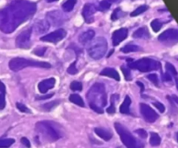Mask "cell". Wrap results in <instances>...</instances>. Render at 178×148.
Wrapping results in <instances>:
<instances>
[{"mask_svg": "<svg viewBox=\"0 0 178 148\" xmlns=\"http://www.w3.org/2000/svg\"><path fill=\"white\" fill-rule=\"evenodd\" d=\"M46 51V48L43 47V48H38V49H36L34 51H33V54L37 55V56H44Z\"/></svg>", "mask_w": 178, "mask_h": 148, "instance_id": "74e56055", "label": "cell"}, {"mask_svg": "<svg viewBox=\"0 0 178 148\" xmlns=\"http://www.w3.org/2000/svg\"><path fill=\"white\" fill-rule=\"evenodd\" d=\"M118 94H113V95L111 96V104H112V105H115V102H118Z\"/></svg>", "mask_w": 178, "mask_h": 148, "instance_id": "bcb514c9", "label": "cell"}, {"mask_svg": "<svg viewBox=\"0 0 178 148\" xmlns=\"http://www.w3.org/2000/svg\"><path fill=\"white\" fill-rule=\"evenodd\" d=\"M128 36V30L125 28H121L119 30H115L112 34V43L114 46L118 45L121 42L126 39Z\"/></svg>", "mask_w": 178, "mask_h": 148, "instance_id": "4fadbf2b", "label": "cell"}, {"mask_svg": "<svg viewBox=\"0 0 178 148\" xmlns=\"http://www.w3.org/2000/svg\"><path fill=\"white\" fill-rule=\"evenodd\" d=\"M95 37V31L89 30L82 33L80 36H79V38H78V41L81 44L85 45L87 44L88 43L91 42L93 40V38Z\"/></svg>", "mask_w": 178, "mask_h": 148, "instance_id": "9a60e30c", "label": "cell"}, {"mask_svg": "<svg viewBox=\"0 0 178 148\" xmlns=\"http://www.w3.org/2000/svg\"><path fill=\"white\" fill-rule=\"evenodd\" d=\"M136 84L141 88V92L143 93V89H144V86H143V84L142 83V82H136Z\"/></svg>", "mask_w": 178, "mask_h": 148, "instance_id": "c3c4849f", "label": "cell"}, {"mask_svg": "<svg viewBox=\"0 0 178 148\" xmlns=\"http://www.w3.org/2000/svg\"><path fill=\"white\" fill-rule=\"evenodd\" d=\"M36 11V4L25 0H13L0 11V30L5 33L13 30Z\"/></svg>", "mask_w": 178, "mask_h": 148, "instance_id": "6da1fadb", "label": "cell"}, {"mask_svg": "<svg viewBox=\"0 0 178 148\" xmlns=\"http://www.w3.org/2000/svg\"><path fill=\"white\" fill-rule=\"evenodd\" d=\"M148 79L152 82L156 86H158V76L156 74H150L148 75Z\"/></svg>", "mask_w": 178, "mask_h": 148, "instance_id": "d590c367", "label": "cell"}, {"mask_svg": "<svg viewBox=\"0 0 178 148\" xmlns=\"http://www.w3.org/2000/svg\"><path fill=\"white\" fill-rule=\"evenodd\" d=\"M76 61H74L73 63H71V66L68 68V69H67V72L69 73L70 74H76L78 71H77V69H76Z\"/></svg>", "mask_w": 178, "mask_h": 148, "instance_id": "e575fe53", "label": "cell"}, {"mask_svg": "<svg viewBox=\"0 0 178 148\" xmlns=\"http://www.w3.org/2000/svg\"><path fill=\"white\" fill-rule=\"evenodd\" d=\"M177 142H178V133H177Z\"/></svg>", "mask_w": 178, "mask_h": 148, "instance_id": "db71d44e", "label": "cell"}, {"mask_svg": "<svg viewBox=\"0 0 178 148\" xmlns=\"http://www.w3.org/2000/svg\"><path fill=\"white\" fill-rule=\"evenodd\" d=\"M5 107V99H4V94H0V110L4 109Z\"/></svg>", "mask_w": 178, "mask_h": 148, "instance_id": "ab89813d", "label": "cell"}, {"mask_svg": "<svg viewBox=\"0 0 178 148\" xmlns=\"http://www.w3.org/2000/svg\"><path fill=\"white\" fill-rule=\"evenodd\" d=\"M21 142H22V144H23L24 146H25L26 147H30V143L28 139H26V138H22V139H21Z\"/></svg>", "mask_w": 178, "mask_h": 148, "instance_id": "b9f144b4", "label": "cell"}, {"mask_svg": "<svg viewBox=\"0 0 178 148\" xmlns=\"http://www.w3.org/2000/svg\"><path fill=\"white\" fill-rule=\"evenodd\" d=\"M58 101H55V102H49V103H46L44 104L43 105V108L45 109V111H50V110H51L53 107H55L58 104Z\"/></svg>", "mask_w": 178, "mask_h": 148, "instance_id": "f546056e", "label": "cell"}, {"mask_svg": "<svg viewBox=\"0 0 178 148\" xmlns=\"http://www.w3.org/2000/svg\"><path fill=\"white\" fill-rule=\"evenodd\" d=\"M148 6L147 5H142V6H139L138 8H136L133 12H131L130 16H136L140 15L142 13H143L144 11H146L148 10Z\"/></svg>", "mask_w": 178, "mask_h": 148, "instance_id": "d4e9b609", "label": "cell"}, {"mask_svg": "<svg viewBox=\"0 0 178 148\" xmlns=\"http://www.w3.org/2000/svg\"><path fill=\"white\" fill-rule=\"evenodd\" d=\"M5 92H6L5 86H4V84L0 81V93H2V94H5Z\"/></svg>", "mask_w": 178, "mask_h": 148, "instance_id": "7dc6e473", "label": "cell"}, {"mask_svg": "<svg viewBox=\"0 0 178 148\" xmlns=\"http://www.w3.org/2000/svg\"><path fill=\"white\" fill-rule=\"evenodd\" d=\"M97 9L92 4H86L82 11V15L84 18V21L87 24H91L94 22V14L96 12Z\"/></svg>", "mask_w": 178, "mask_h": 148, "instance_id": "7c38bea8", "label": "cell"}, {"mask_svg": "<svg viewBox=\"0 0 178 148\" xmlns=\"http://www.w3.org/2000/svg\"><path fill=\"white\" fill-rule=\"evenodd\" d=\"M166 69L168 70V72L169 73H170L171 74H173L174 76H177V69H176V68L172 65V64H170V63H166Z\"/></svg>", "mask_w": 178, "mask_h": 148, "instance_id": "4dcf8cb0", "label": "cell"}, {"mask_svg": "<svg viewBox=\"0 0 178 148\" xmlns=\"http://www.w3.org/2000/svg\"><path fill=\"white\" fill-rule=\"evenodd\" d=\"M163 80L164 82H170L172 80V77L169 74V73H166L163 75Z\"/></svg>", "mask_w": 178, "mask_h": 148, "instance_id": "ee69618b", "label": "cell"}, {"mask_svg": "<svg viewBox=\"0 0 178 148\" xmlns=\"http://www.w3.org/2000/svg\"><path fill=\"white\" fill-rule=\"evenodd\" d=\"M36 130L37 133H41L47 139L50 141H56L62 137V134L50 122L40 121L36 124Z\"/></svg>", "mask_w": 178, "mask_h": 148, "instance_id": "5b68a950", "label": "cell"}, {"mask_svg": "<svg viewBox=\"0 0 178 148\" xmlns=\"http://www.w3.org/2000/svg\"><path fill=\"white\" fill-rule=\"evenodd\" d=\"M89 107H91V109L92 110H94L95 112H97V113H98V114H103L104 113V109H103V107H99V106H97V105H96V104H89Z\"/></svg>", "mask_w": 178, "mask_h": 148, "instance_id": "8d00e7d4", "label": "cell"}, {"mask_svg": "<svg viewBox=\"0 0 178 148\" xmlns=\"http://www.w3.org/2000/svg\"><path fill=\"white\" fill-rule=\"evenodd\" d=\"M158 40L164 44H176L178 43V30L174 29L165 30L158 36Z\"/></svg>", "mask_w": 178, "mask_h": 148, "instance_id": "ba28073f", "label": "cell"}, {"mask_svg": "<svg viewBox=\"0 0 178 148\" xmlns=\"http://www.w3.org/2000/svg\"><path fill=\"white\" fill-rule=\"evenodd\" d=\"M132 1H134V0H132Z\"/></svg>", "mask_w": 178, "mask_h": 148, "instance_id": "11a10c76", "label": "cell"}, {"mask_svg": "<svg viewBox=\"0 0 178 148\" xmlns=\"http://www.w3.org/2000/svg\"><path fill=\"white\" fill-rule=\"evenodd\" d=\"M172 100H173L176 103L178 104V97L177 95H173V96H172Z\"/></svg>", "mask_w": 178, "mask_h": 148, "instance_id": "681fc988", "label": "cell"}, {"mask_svg": "<svg viewBox=\"0 0 178 148\" xmlns=\"http://www.w3.org/2000/svg\"><path fill=\"white\" fill-rule=\"evenodd\" d=\"M108 1H109V2H110V3L111 4H112L113 3H116V2H117L118 0H108Z\"/></svg>", "mask_w": 178, "mask_h": 148, "instance_id": "816d5d0a", "label": "cell"}, {"mask_svg": "<svg viewBox=\"0 0 178 148\" xmlns=\"http://www.w3.org/2000/svg\"><path fill=\"white\" fill-rule=\"evenodd\" d=\"M123 16V12L122 11V10L120 8H117L113 11V13L111 15V20H113V21L117 20L120 17H122Z\"/></svg>", "mask_w": 178, "mask_h": 148, "instance_id": "83f0119b", "label": "cell"}, {"mask_svg": "<svg viewBox=\"0 0 178 148\" xmlns=\"http://www.w3.org/2000/svg\"><path fill=\"white\" fill-rule=\"evenodd\" d=\"M175 79H176V84H177V88L178 89V77L177 76H175Z\"/></svg>", "mask_w": 178, "mask_h": 148, "instance_id": "f907efd6", "label": "cell"}, {"mask_svg": "<svg viewBox=\"0 0 178 148\" xmlns=\"http://www.w3.org/2000/svg\"><path fill=\"white\" fill-rule=\"evenodd\" d=\"M52 96H53V94H46V95H45V96H37V100H45V99L51 98Z\"/></svg>", "mask_w": 178, "mask_h": 148, "instance_id": "f6af8a7d", "label": "cell"}, {"mask_svg": "<svg viewBox=\"0 0 178 148\" xmlns=\"http://www.w3.org/2000/svg\"><path fill=\"white\" fill-rule=\"evenodd\" d=\"M134 38H143V39H148L150 37V34L148 32V29L145 27L143 28H140L138 30H136L133 33Z\"/></svg>", "mask_w": 178, "mask_h": 148, "instance_id": "e0dca14e", "label": "cell"}, {"mask_svg": "<svg viewBox=\"0 0 178 148\" xmlns=\"http://www.w3.org/2000/svg\"><path fill=\"white\" fill-rule=\"evenodd\" d=\"M16 106H17V109H18L20 112H22V113H28V114H30V113H31L30 109H29L27 107H25V105H24V104L17 102V103L16 104Z\"/></svg>", "mask_w": 178, "mask_h": 148, "instance_id": "d6a6232c", "label": "cell"}, {"mask_svg": "<svg viewBox=\"0 0 178 148\" xmlns=\"http://www.w3.org/2000/svg\"><path fill=\"white\" fill-rule=\"evenodd\" d=\"M56 84V80L54 78H49L42 81L41 82H39L38 84V90L40 93L42 94H45L47 93L48 90L53 89L54 86Z\"/></svg>", "mask_w": 178, "mask_h": 148, "instance_id": "5bb4252c", "label": "cell"}, {"mask_svg": "<svg viewBox=\"0 0 178 148\" xmlns=\"http://www.w3.org/2000/svg\"><path fill=\"white\" fill-rule=\"evenodd\" d=\"M71 89L74 91H81L83 89V85L79 82H72L71 84Z\"/></svg>", "mask_w": 178, "mask_h": 148, "instance_id": "1f68e13d", "label": "cell"}, {"mask_svg": "<svg viewBox=\"0 0 178 148\" xmlns=\"http://www.w3.org/2000/svg\"><path fill=\"white\" fill-rule=\"evenodd\" d=\"M135 133H137V134H138L142 139H145V138H147V135H148L147 132H146L145 130H143V129H138V130L135 131Z\"/></svg>", "mask_w": 178, "mask_h": 148, "instance_id": "f35d334b", "label": "cell"}, {"mask_svg": "<svg viewBox=\"0 0 178 148\" xmlns=\"http://www.w3.org/2000/svg\"><path fill=\"white\" fill-rule=\"evenodd\" d=\"M139 50V47L134 44H128L125 45L121 49V51L123 53H130V52H135Z\"/></svg>", "mask_w": 178, "mask_h": 148, "instance_id": "cb8c5ba5", "label": "cell"}, {"mask_svg": "<svg viewBox=\"0 0 178 148\" xmlns=\"http://www.w3.org/2000/svg\"><path fill=\"white\" fill-rule=\"evenodd\" d=\"M150 26H151L152 30H154L155 32H158L159 30H161V28H162L163 24H162V23H161L159 20L156 19V20H153V21L151 22Z\"/></svg>", "mask_w": 178, "mask_h": 148, "instance_id": "484cf974", "label": "cell"}, {"mask_svg": "<svg viewBox=\"0 0 178 148\" xmlns=\"http://www.w3.org/2000/svg\"><path fill=\"white\" fill-rule=\"evenodd\" d=\"M56 1H58V0H47L48 3H52V2H56Z\"/></svg>", "mask_w": 178, "mask_h": 148, "instance_id": "f5cc1de1", "label": "cell"}, {"mask_svg": "<svg viewBox=\"0 0 178 148\" xmlns=\"http://www.w3.org/2000/svg\"><path fill=\"white\" fill-rule=\"evenodd\" d=\"M154 105H155V107L159 110V112L163 113V112L165 111V107H164V106H163L162 103H160V102H155Z\"/></svg>", "mask_w": 178, "mask_h": 148, "instance_id": "60d3db41", "label": "cell"}, {"mask_svg": "<svg viewBox=\"0 0 178 148\" xmlns=\"http://www.w3.org/2000/svg\"><path fill=\"white\" fill-rule=\"evenodd\" d=\"M140 111H141L142 115L143 116V118L147 122L153 123L158 119V114L148 105L143 103L141 104L140 105Z\"/></svg>", "mask_w": 178, "mask_h": 148, "instance_id": "8fae6325", "label": "cell"}, {"mask_svg": "<svg viewBox=\"0 0 178 148\" xmlns=\"http://www.w3.org/2000/svg\"><path fill=\"white\" fill-rule=\"evenodd\" d=\"M95 133L105 141H109L112 138V133L104 128H99V127L95 128Z\"/></svg>", "mask_w": 178, "mask_h": 148, "instance_id": "d6986e66", "label": "cell"}, {"mask_svg": "<svg viewBox=\"0 0 178 148\" xmlns=\"http://www.w3.org/2000/svg\"><path fill=\"white\" fill-rule=\"evenodd\" d=\"M149 143L151 146L156 147L159 146L161 143V138L159 137V135L156 133H150V139H149Z\"/></svg>", "mask_w": 178, "mask_h": 148, "instance_id": "603a6c76", "label": "cell"}, {"mask_svg": "<svg viewBox=\"0 0 178 148\" xmlns=\"http://www.w3.org/2000/svg\"><path fill=\"white\" fill-rule=\"evenodd\" d=\"M100 74L108 76V77H111V78L115 79L116 81H120V76H119L117 71L114 69H111V68H106V69H103Z\"/></svg>", "mask_w": 178, "mask_h": 148, "instance_id": "2e32d148", "label": "cell"}, {"mask_svg": "<svg viewBox=\"0 0 178 148\" xmlns=\"http://www.w3.org/2000/svg\"><path fill=\"white\" fill-rule=\"evenodd\" d=\"M128 65L130 69H138L141 72H148L152 70H156L161 68V64L159 61L150 58H143L135 61H131Z\"/></svg>", "mask_w": 178, "mask_h": 148, "instance_id": "8992f818", "label": "cell"}, {"mask_svg": "<svg viewBox=\"0 0 178 148\" xmlns=\"http://www.w3.org/2000/svg\"><path fill=\"white\" fill-rule=\"evenodd\" d=\"M121 69H122L123 73V74H124V77H125L126 81H130V80H131L130 70L129 69L125 68V67H122V68H121Z\"/></svg>", "mask_w": 178, "mask_h": 148, "instance_id": "836d02e7", "label": "cell"}, {"mask_svg": "<svg viewBox=\"0 0 178 148\" xmlns=\"http://www.w3.org/2000/svg\"><path fill=\"white\" fill-rule=\"evenodd\" d=\"M107 113L108 114H115V112H116V108H115V105H110V107H108L107 108Z\"/></svg>", "mask_w": 178, "mask_h": 148, "instance_id": "7bdbcfd3", "label": "cell"}, {"mask_svg": "<svg viewBox=\"0 0 178 148\" xmlns=\"http://www.w3.org/2000/svg\"><path fill=\"white\" fill-rule=\"evenodd\" d=\"M110 6H111V4L108 0H104L99 4V10L100 11H107L110 8Z\"/></svg>", "mask_w": 178, "mask_h": 148, "instance_id": "f1b7e54d", "label": "cell"}, {"mask_svg": "<svg viewBox=\"0 0 178 148\" xmlns=\"http://www.w3.org/2000/svg\"><path fill=\"white\" fill-rule=\"evenodd\" d=\"M15 140L13 139H0V147H10Z\"/></svg>", "mask_w": 178, "mask_h": 148, "instance_id": "4316f807", "label": "cell"}, {"mask_svg": "<svg viewBox=\"0 0 178 148\" xmlns=\"http://www.w3.org/2000/svg\"><path fill=\"white\" fill-rule=\"evenodd\" d=\"M115 128L117 132L118 133L119 136L122 139V142L127 147H139L138 142L135 140V139L131 135L125 127H123L121 124L115 123Z\"/></svg>", "mask_w": 178, "mask_h": 148, "instance_id": "52a82bcc", "label": "cell"}, {"mask_svg": "<svg viewBox=\"0 0 178 148\" xmlns=\"http://www.w3.org/2000/svg\"><path fill=\"white\" fill-rule=\"evenodd\" d=\"M76 4V0H66L63 4L62 8L65 12H70L73 10Z\"/></svg>", "mask_w": 178, "mask_h": 148, "instance_id": "44dd1931", "label": "cell"}, {"mask_svg": "<svg viewBox=\"0 0 178 148\" xmlns=\"http://www.w3.org/2000/svg\"><path fill=\"white\" fill-rule=\"evenodd\" d=\"M27 67H37V68H45L49 69L50 68V64L45 61H37L34 60L25 59L23 57H16L10 61L9 62V68L11 70L17 72L19 70H22L25 68Z\"/></svg>", "mask_w": 178, "mask_h": 148, "instance_id": "3957f363", "label": "cell"}, {"mask_svg": "<svg viewBox=\"0 0 178 148\" xmlns=\"http://www.w3.org/2000/svg\"><path fill=\"white\" fill-rule=\"evenodd\" d=\"M35 30L37 31V33H45V31L49 30L50 24L46 20H40L35 24Z\"/></svg>", "mask_w": 178, "mask_h": 148, "instance_id": "ac0fdd59", "label": "cell"}, {"mask_svg": "<svg viewBox=\"0 0 178 148\" xmlns=\"http://www.w3.org/2000/svg\"><path fill=\"white\" fill-rule=\"evenodd\" d=\"M65 36H66V31L63 29H58L51 33H49L45 36H43L41 37V40L44 42L57 44L61 40H63Z\"/></svg>", "mask_w": 178, "mask_h": 148, "instance_id": "9c48e42d", "label": "cell"}, {"mask_svg": "<svg viewBox=\"0 0 178 148\" xmlns=\"http://www.w3.org/2000/svg\"><path fill=\"white\" fill-rule=\"evenodd\" d=\"M31 29L23 31L20 33L17 39H16V45L21 49H28L30 47V36H31Z\"/></svg>", "mask_w": 178, "mask_h": 148, "instance_id": "30bf717a", "label": "cell"}, {"mask_svg": "<svg viewBox=\"0 0 178 148\" xmlns=\"http://www.w3.org/2000/svg\"><path fill=\"white\" fill-rule=\"evenodd\" d=\"M70 101L72 102V103L76 104L79 107H84V100L82 99V97L76 94H73L70 96Z\"/></svg>", "mask_w": 178, "mask_h": 148, "instance_id": "7402d4cb", "label": "cell"}, {"mask_svg": "<svg viewBox=\"0 0 178 148\" xmlns=\"http://www.w3.org/2000/svg\"><path fill=\"white\" fill-rule=\"evenodd\" d=\"M107 41L104 37H97L94 39L88 47V54L94 60H99L104 57L107 51Z\"/></svg>", "mask_w": 178, "mask_h": 148, "instance_id": "277c9868", "label": "cell"}, {"mask_svg": "<svg viewBox=\"0 0 178 148\" xmlns=\"http://www.w3.org/2000/svg\"><path fill=\"white\" fill-rule=\"evenodd\" d=\"M131 104V100L129 96H126L124 99V102L120 107V112L124 114H130V106Z\"/></svg>", "mask_w": 178, "mask_h": 148, "instance_id": "ffe728a7", "label": "cell"}, {"mask_svg": "<svg viewBox=\"0 0 178 148\" xmlns=\"http://www.w3.org/2000/svg\"><path fill=\"white\" fill-rule=\"evenodd\" d=\"M87 98L89 104H96L101 107L107 105V95L105 87L102 83H95L87 94Z\"/></svg>", "mask_w": 178, "mask_h": 148, "instance_id": "7a4b0ae2", "label": "cell"}]
</instances>
